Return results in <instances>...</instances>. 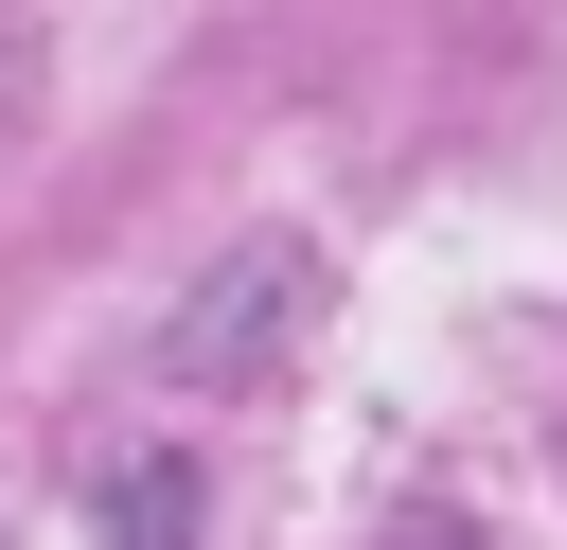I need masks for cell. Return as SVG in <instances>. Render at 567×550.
<instances>
[{"label": "cell", "instance_id": "cell-1", "mask_svg": "<svg viewBox=\"0 0 567 550\" xmlns=\"http://www.w3.org/2000/svg\"><path fill=\"white\" fill-rule=\"evenodd\" d=\"M106 532H124V550H177V479H159V461H142V479H124V515H106Z\"/></svg>", "mask_w": 567, "mask_h": 550}, {"label": "cell", "instance_id": "cell-2", "mask_svg": "<svg viewBox=\"0 0 567 550\" xmlns=\"http://www.w3.org/2000/svg\"><path fill=\"white\" fill-rule=\"evenodd\" d=\"M390 550H478V532H461V515H408V532H390Z\"/></svg>", "mask_w": 567, "mask_h": 550}]
</instances>
